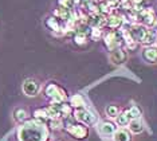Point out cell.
<instances>
[{"mask_svg":"<svg viewBox=\"0 0 157 141\" xmlns=\"http://www.w3.org/2000/svg\"><path fill=\"white\" fill-rule=\"evenodd\" d=\"M47 137V132L44 131L43 122H30L24 125L19 131L20 141H44Z\"/></svg>","mask_w":157,"mask_h":141,"instance_id":"6da1fadb","label":"cell"},{"mask_svg":"<svg viewBox=\"0 0 157 141\" xmlns=\"http://www.w3.org/2000/svg\"><path fill=\"white\" fill-rule=\"evenodd\" d=\"M137 22L146 28H155L157 26V12L152 7H145L137 12Z\"/></svg>","mask_w":157,"mask_h":141,"instance_id":"7a4b0ae2","label":"cell"},{"mask_svg":"<svg viewBox=\"0 0 157 141\" xmlns=\"http://www.w3.org/2000/svg\"><path fill=\"white\" fill-rule=\"evenodd\" d=\"M146 31H148V28L144 27L140 23H132L130 26L128 27V32H129L130 38L134 39L137 43H141V41H142V38H144Z\"/></svg>","mask_w":157,"mask_h":141,"instance_id":"3957f363","label":"cell"},{"mask_svg":"<svg viewBox=\"0 0 157 141\" xmlns=\"http://www.w3.org/2000/svg\"><path fill=\"white\" fill-rule=\"evenodd\" d=\"M23 93L26 94L28 97H35L36 94L39 93V90H40V85L38 84L35 79H26V81L23 82Z\"/></svg>","mask_w":157,"mask_h":141,"instance_id":"277c9868","label":"cell"},{"mask_svg":"<svg viewBox=\"0 0 157 141\" xmlns=\"http://www.w3.org/2000/svg\"><path fill=\"white\" fill-rule=\"evenodd\" d=\"M126 58H128V54L122 47H117V49L112 50L109 54V59L113 65H122L126 61Z\"/></svg>","mask_w":157,"mask_h":141,"instance_id":"5b68a950","label":"cell"},{"mask_svg":"<svg viewBox=\"0 0 157 141\" xmlns=\"http://www.w3.org/2000/svg\"><path fill=\"white\" fill-rule=\"evenodd\" d=\"M67 132L77 140H83V139H86L89 135L87 128L83 125H69L67 126Z\"/></svg>","mask_w":157,"mask_h":141,"instance_id":"8992f818","label":"cell"},{"mask_svg":"<svg viewBox=\"0 0 157 141\" xmlns=\"http://www.w3.org/2000/svg\"><path fill=\"white\" fill-rule=\"evenodd\" d=\"M46 26H47L51 31L54 32H65V28H66V23L63 20L58 19V18L55 16H50L47 18V20H46Z\"/></svg>","mask_w":157,"mask_h":141,"instance_id":"52a82bcc","label":"cell"},{"mask_svg":"<svg viewBox=\"0 0 157 141\" xmlns=\"http://www.w3.org/2000/svg\"><path fill=\"white\" fill-rule=\"evenodd\" d=\"M124 26V19L122 16L117 15V14H110L108 16V20H106V27H109L112 31H116V30H120Z\"/></svg>","mask_w":157,"mask_h":141,"instance_id":"ba28073f","label":"cell"},{"mask_svg":"<svg viewBox=\"0 0 157 141\" xmlns=\"http://www.w3.org/2000/svg\"><path fill=\"white\" fill-rule=\"evenodd\" d=\"M75 120H78L79 122H82V124H85V125H90L95 121V117L90 113V112H87L86 109H77Z\"/></svg>","mask_w":157,"mask_h":141,"instance_id":"9c48e42d","label":"cell"},{"mask_svg":"<svg viewBox=\"0 0 157 141\" xmlns=\"http://www.w3.org/2000/svg\"><path fill=\"white\" fill-rule=\"evenodd\" d=\"M141 55L148 63H157V47H145Z\"/></svg>","mask_w":157,"mask_h":141,"instance_id":"30bf717a","label":"cell"},{"mask_svg":"<svg viewBox=\"0 0 157 141\" xmlns=\"http://www.w3.org/2000/svg\"><path fill=\"white\" fill-rule=\"evenodd\" d=\"M156 39H157V31L153 30V28H148V31L145 32L144 38L141 41V45L146 47H152L153 45H156Z\"/></svg>","mask_w":157,"mask_h":141,"instance_id":"8fae6325","label":"cell"},{"mask_svg":"<svg viewBox=\"0 0 157 141\" xmlns=\"http://www.w3.org/2000/svg\"><path fill=\"white\" fill-rule=\"evenodd\" d=\"M99 131H101V133L105 136H112L117 132V126L114 124H112V122H103L101 125V128H99Z\"/></svg>","mask_w":157,"mask_h":141,"instance_id":"7c38bea8","label":"cell"},{"mask_svg":"<svg viewBox=\"0 0 157 141\" xmlns=\"http://www.w3.org/2000/svg\"><path fill=\"white\" fill-rule=\"evenodd\" d=\"M46 110H47L50 118H59L62 116L60 114V104H51Z\"/></svg>","mask_w":157,"mask_h":141,"instance_id":"4fadbf2b","label":"cell"},{"mask_svg":"<svg viewBox=\"0 0 157 141\" xmlns=\"http://www.w3.org/2000/svg\"><path fill=\"white\" fill-rule=\"evenodd\" d=\"M113 136H114L113 137L114 141H132L130 133L128 131H125V129H120V131H117Z\"/></svg>","mask_w":157,"mask_h":141,"instance_id":"5bb4252c","label":"cell"},{"mask_svg":"<svg viewBox=\"0 0 157 141\" xmlns=\"http://www.w3.org/2000/svg\"><path fill=\"white\" fill-rule=\"evenodd\" d=\"M116 121H117V124H118L120 126L129 125V122L132 121V118H130V116H129V112L126 110V112H122V113H120L118 116H117Z\"/></svg>","mask_w":157,"mask_h":141,"instance_id":"9a60e30c","label":"cell"},{"mask_svg":"<svg viewBox=\"0 0 157 141\" xmlns=\"http://www.w3.org/2000/svg\"><path fill=\"white\" fill-rule=\"evenodd\" d=\"M70 104H71V106L77 108V109H83L85 101H83V98H82L81 94H74L70 100Z\"/></svg>","mask_w":157,"mask_h":141,"instance_id":"2e32d148","label":"cell"},{"mask_svg":"<svg viewBox=\"0 0 157 141\" xmlns=\"http://www.w3.org/2000/svg\"><path fill=\"white\" fill-rule=\"evenodd\" d=\"M129 131L132 133H136V135H138V133H141L142 131H144V126H142V124L138 120H132L129 122Z\"/></svg>","mask_w":157,"mask_h":141,"instance_id":"e0dca14e","label":"cell"},{"mask_svg":"<svg viewBox=\"0 0 157 141\" xmlns=\"http://www.w3.org/2000/svg\"><path fill=\"white\" fill-rule=\"evenodd\" d=\"M34 117H35V120L39 121V122H44V121H47L50 118L46 109H36L34 112Z\"/></svg>","mask_w":157,"mask_h":141,"instance_id":"ac0fdd59","label":"cell"},{"mask_svg":"<svg viewBox=\"0 0 157 141\" xmlns=\"http://www.w3.org/2000/svg\"><path fill=\"white\" fill-rule=\"evenodd\" d=\"M121 113L120 112V108L117 105H108L106 106V116L110 118H117V116Z\"/></svg>","mask_w":157,"mask_h":141,"instance_id":"d6986e66","label":"cell"},{"mask_svg":"<svg viewBox=\"0 0 157 141\" xmlns=\"http://www.w3.org/2000/svg\"><path fill=\"white\" fill-rule=\"evenodd\" d=\"M81 0H58V4L62 8H67V10H73Z\"/></svg>","mask_w":157,"mask_h":141,"instance_id":"ffe728a7","label":"cell"},{"mask_svg":"<svg viewBox=\"0 0 157 141\" xmlns=\"http://www.w3.org/2000/svg\"><path fill=\"white\" fill-rule=\"evenodd\" d=\"M128 112H129V116H130L132 120H138V118L142 116V112H141V109L137 106V105H133V106H132Z\"/></svg>","mask_w":157,"mask_h":141,"instance_id":"44dd1931","label":"cell"},{"mask_svg":"<svg viewBox=\"0 0 157 141\" xmlns=\"http://www.w3.org/2000/svg\"><path fill=\"white\" fill-rule=\"evenodd\" d=\"M60 88L58 85H55V84H48L47 85V88H46V96L48 97V98H51L52 96H55L56 93H58V90Z\"/></svg>","mask_w":157,"mask_h":141,"instance_id":"7402d4cb","label":"cell"},{"mask_svg":"<svg viewBox=\"0 0 157 141\" xmlns=\"http://www.w3.org/2000/svg\"><path fill=\"white\" fill-rule=\"evenodd\" d=\"M74 42H75L78 46H85L87 43V35L81 34V32H77L75 37H74Z\"/></svg>","mask_w":157,"mask_h":141,"instance_id":"603a6c76","label":"cell"},{"mask_svg":"<svg viewBox=\"0 0 157 141\" xmlns=\"http://www.w3.org/2000/svg\"><path fill=\"white\" fill-rule=\"evenodd\" d=\"M13 116H15V120L17 122H23L27 118V112L24 109H16L15 113H13Z\"/></svg>","mask_w":157,"mask_h":141,"instance_id":"cb8c5ba5","label":"cell"},{"mask_svg":"<svg viewBox=\"0 0 157 141\" xmlns=\"http://www.w3.org/2000/svg\"><path fill=\"white\" fill-rule=\"evenodd\" d=\"M91 38L94 41H99L102 37H103V32H102V28H97V27H91V32H90Z\"/></svg>","mask_w":157,"mask_h":141,"instance_id":"d4e9b609","label":"cell"},{"mask_svg":"<svg viewBox=\"0 0 157 141\" xmlns=\"http://www.w3.org/2000/svg\"><path fill=\"white\" fill-rule=\"evenodd\" d=\"M105 2L109 4L110 8H117L121 4V0H105Z\"/></svg>","mask_w":157,"mask_h":141,"instance_id":"484cf974","label":"cell"},{"mask_svg":"<svg viewBox=\"0 0 157 141\" xmlns=\"http://www.w3.org/2000/svg\"><path fill=\"white\" fill-rule=\"evenodd\" d=\"M50 125H51V128L54 129H58L60 125H62V122H60L59 118H51V121H50Z\"/></svg>","mask_w":157,"mask_h":141,"instance_id":"4316f807","label":"cell"},{"mask_svg":"<svg viewBox=\"0 0 157 141\" xmlns=\"http://www.w3.org/2000/svg\"><path fill=\"white\" fill-rule=\"evenodd\" d=\"M93 2H95V3L98 4V3H99V2H102V0H93Z\"/></svg>","mask_w":157,"mask_h":141,"instance_id":"83f0119b","label":"cell"},{"mask_svg":"<svg viewBox=\"0 0 157 141\" xmlns=\"http://www.w3.org/2000/svg\"><path fill=\"white\" fill-rule=\"evenodd\" d=\"M156 45H157V39H156Z\"/></svg>","mask_w":157,"mask_h":141,"instance_id":"f1b7e54d","label":"cell"}]
</instances>
